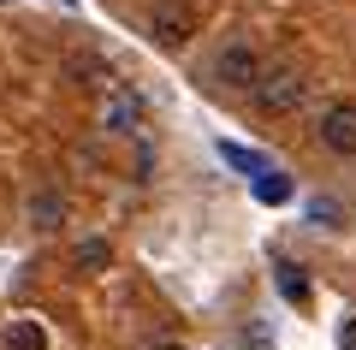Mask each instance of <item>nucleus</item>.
<instances>
[{
  "instance_id": "obj_1",
  "label": "nucleus",
  "mask_w": 356,
  "mask_h": 350,
  "mask_svg": "<svg viewBox=\"0 0 356 350\" xmlns=\"http://www.w3.org/2000/svg\"><path fill=\"white\" fill-rule=\"evenodd\" d=\"M250 95H255V107H261V113H297L309 101V77L297 72V65H273V72L255 77Z\"/></svg>"
},
{
  "instance_id": "obj_2",
  "label": "nucleus",
  "mask_w": 356,
  "mask_h": 350,
  "mask_svg": "<svg viewBox=\"0 0 356 350\" xmlns=\"http://www.w3.org/2000/svg\"><path fill=\"white\" fill-rule=\"evenodd\" d=\"M149 30H154V42H161V48H178V42L196 36V18H191V6H184V0H154V6H149Z\"/></svg>"
},
{
  "instance_id": "obj_3",
  "label": "nucleus",
  "mask_w": 356,
  "mask_h": 350,
  "mask_svg": "<svg viewBox=\"0 0 356 350\" xmlns=\"http://www.w3.org/2000/svg\"><path fill=\"white\" fill-rule=\"evenodd\" d=\"M214 77H220L226 89H255V77H261V60H255L250 42H232V48H220Z\"/></svg>"
},
{
  "instance_id": "obj_4",
  "label": "nucleus",
  "mask_w": 356,
  "mask_h": 350,
  "mask_svg": "<svg viewBox=\"0 0 356 350\" xmlns=\"http://www.w3.org/2000/svg\"><path fill=\"white\" fill-rule=\"evenodd\" d=\"M321 143L332 154H356V101H332L321 113Z\"/></svg>"
},
{
  "instance_id": "obj_5",
  "label": "nucleus",
  "mask_w": 356,
  "mask_h": 350,
  "mask_svg": "<svg viewBox=\"0 0 356 350\" xmlns=\"http://www.w3.org/2000/svg\"><path fill=\"white\" fill-rule=\"evenodd\" d=\"M143 125V95L137 89H113L107 101V131H137Z\"/></svg>"
},
{
  "instance_id": "obj_6",
  "label": "nucleus",
  "mask_w": 356,
  "mask_h": 350,
  "mask_svg": "<svg viewBox=\"0 0 356 350\" xmlns=\"http://www.w3.org/2000/svg\"><path fill=\"white\" fill-rule=\"evenodd\" d=\"M60 220H65V196H60V190H36V196H30V225L54 232Z\"/></svg>"
},
{
  "instance_id": "obj_7",
  "label": "nucleus",
  "mask_w": 356,
  "mask_h": 350,
  "mask_svg": "<svg viewBox=\"0 0 356 350\" xmlns=\"http://www.w3.org/2000/svg\"><path fill=\"white\" fill-rule=\"evenodd\" d=\"M220 161H226V166H238V173H250V178H261V173H273V166H267V154H255V149H243V143H220Z\"/></svg>"
},
{
  "instance_id": "obj_8",
  "label": "nucleus",
  "mask_w": 356,
  "mask_h": 350,
  "mask_svg": "<svg viewBox=\"0 0 356 350\" xmlns=\"http://www.w3.org/2000/svg\"><path fill=\"white\" fill-rule=\"evenodd\" d=\"M6 350H48V338H42L36 321H13L6 326Z\"/></svg>"
},
{
  "instance_id": "obj_9",
  "label": "nucleus",
  "mask_w": 356,
  "mask_h": 350,
  "mask_svg": "<svg viewBox=\"0 0 356 350\" xmlns=\"http://www.w3.org/2000/svg\"><path fill=\"white\" fill-rule=\"evenodd\" d=\"M107 262H113V244H107V238H83V244H77V267L95 273V267H107Z\"/></svg>"
},
{
  "instance_id": "obj_10",
  "label": "nucleus",
  "mask_w": 356,
  "mask_h": 350,
  "mask_svg": "<svg viewBox=\"0 0 356 350\" xmlns=\"http://www.w3.org/2000/svg\"><path fill=\"white\" fill-rule=\"evenodd\" d=\"M285 196H291V178L285 173H261L255 178V202H285Z\"/></svg>"
},
{
  "instance_id": "obj_11",
  "label": "nucleus",
  "mask_w": 356,
  "mask_h": 350,
  "mask_svg": "<svg viewBox=\"0 0 356 350\" xmlns=\"http://www.w3.org/2000/svg\"><path fill=\"white\" fill-rule=\"evenodd\" d=\"M280 291H285L291 303H303V297H309V279L297 273V267H280Z\"/></svg>"
},
{
  "instance_id": "obj_12",
  "label": "nucleus",
  "mask_w": 356,
  "mask_h": 350,
  "mask_svg": "<svg viewBox=\"0 0 356 350\" xmlns=\"http://www.w3.org/2000/svg\"><path fill=\"white\" fill-rule=\"evenodd\" d=\"M309 214H315V220H321V225H339V208H332V202H327V196H315V202H309Z\"/></svg>"
},
{
  "instance_id": "obj_13",
  "label": "nucleus",
  "mask_w": 356,
  "mask_h": 350,
  "mask_svg": "<svg viewBox=\"0 0 356 350\" xmlns=\"http://www.w3.org/2000/svg\"><path fill=\"white\" fill-rule=\"evenodd\" d=\"M339 350H356V315H350V321L339 326Z\"/></svg>"
},
{
  "instance_id": "obj_14",
  "label": "nucleus",
  "mask_w": 356,
  "mask_h": 350,
  "mask_svg": "<svg viewBox=\"0 0 356 350\" xmlns=\"http://www.w3.org/2000/svg\"><path fill=\"white\" fill-rule=\"evenodd\" d=\"M154 350H178V344H154Z\"/></svg>"
}]
</instances>
